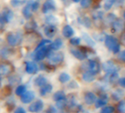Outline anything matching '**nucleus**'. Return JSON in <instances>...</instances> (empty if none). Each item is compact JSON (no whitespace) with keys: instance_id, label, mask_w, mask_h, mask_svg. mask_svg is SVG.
<instances>
[{"instance_id":"9","label":"nucleus","mask_w":125,"mask_h":113,"mask_svg":"<svg viewBox=\"0 0 125 113\" xmlns=\"http://www.w3.org/2000/svg\"><path fill=\"white\" fill-rule=\"evenodd\" d=\"M43 108V103L42 100H36L35 102L31 103L28 108L29 111L30 112H32V113H38L39 112H41Z\"/></svg>"},{"instance_id":"43","label":"nucleus","mask_w":125,"mask_h":113,"mask_svg":"<svg viewBox=\"0 0 125 113\" xmlns=\"http://www.w3.org/2000/svg\"><path fill=\"white\" fill-rule=\"evenodd\" d=\"M0 84H1V80H0Z\"/></svg>"},{"instance_id":"28","label":"nucleus","mask_w":125,"mask_h":113,"mask_svg":"<svg viewBox=\"0 0 125 113\" xmlns=\"http://www.w3.org/2000/svg\"><path fill=\"white\" fill-rule=\"evenodd\" d=\"M26 92V87L24 85H19L16 89V94L17 95H22Z\"/></svg>"},{"instance_id":"41","label":"nucleus","mask_w":125,"mask_h":113,"mask_svg":"<svg viewBox=\"0 0 125 113\" xmlns=\"http://www.w3.org/2000/svg\"><path fill=\"white\" fill-rule=\"evenodd\" d=\"M72 1H73L74 2H75V3H77V2H80V1H81V0H72Z\"/></svg>"},{"instance_id":"21","label":"nucleus","mask_w":125,"mask_h":113,"mask_svg":"<svg viewBox=\"0 0 125 113\" xmlns=\"http://www.w3.org/2000/svg\"><path fill=\"white\" fill-rule=\"evenodd\" d=\"M52 90V86L49 84H46L44 86L41 87V89H40V94L41 95H46L48 93H50Z\"/></svg>"},{"instance_id":"32","label":"nucleus","mask_w":125,"mask_h":113,"mask_svg":"<svg viewBox=\"0 0 125 113\" xmlns=\"http://www.w3.org/2000/svg\"><path fill=\"white\" fill-rule=\"evenodd\" d=\"M110 81L113 84L115 83L116 81H118V75L117 74L116 72L113 73H110Z\"/></svg>"},{"instance_id":"2","label":"nucleus","mask_w":125,"mask_h":113,"mask_svg":"<svg viewBox=\"0 0 125 113\" xmlns=\"http://www.w3.org/2000/svg\"><path fill=\"white\" fill-rule=\"evenodd\" d=\"M49 62L52 64H57L63 61L64 55L61 52H54V50H50L47 55Z\"/></svg>"},{"instance_id":"44","label":"nucleus","mask_w":125,"mask_h":113,"mask_svg":"<svg viewBox=\"0 0 125 113\" xmlns=\"http://www.w3.org/2000/svg\"><path fill=\"white\" fill-rule=\"evenodd\" d=\"M0 25H1V24H0ZM0 27H1V26H0Z\"/></svg>"},{"instance_id":"35","label":"nucleus","mask_w":125,"mask_h":113,"mask_svg":"<svg viewBox=\"0 0 125 113\" xmlns=\"http://www.w3.org/2000/svg\"><path fill=\"white\" fill-rule=\"evenodd\" d=\"M25 0H12L11 1V5L13 7H16V6H19L21 4H23Z\"/></svg>"},{"instance_id":"20","label":"nucleus","mask_w":125,"mask_h":113,"mask_svg":"<svg viewBox=\"0 0 125 113\" xmlns=\"http://www.w3.org/2000/svg\"><path fill=\"white\" fill-rule=\"evenodd\" d=\"M83 79L86 82H91L95 79V74L90 71H86L83 75Z\"/></svg>"},{"instance_id":"19","label":"nucleus","mask_w":125,"mask_h":113,"mask_svg":"<svg viewBox=\"0 0 125 113\" xmlns=\"http://www.w3.org/2000/svg\"><path fill=\"white\" fill-rule=\"evenodd\" d=\"M53 99L54 100H55L56 102L60 101V100H66V94L64 93V92L62 91H57V92H55L53 95Z\"/></svg>"},{"instance_id":"37","label":"nucleus","mask_w":125,"mask_h":113,"mask_svg":"<svg viewBox=\"0 0 125 113\" xmlns=\"http://www.w3.org/2000/svg\"><path fill=\"white\" fill-rule=\"evenodd\" d=\"M118 58L123 62H125V50L122 51L119 55H118Z\"/></svg>"},{"instance_id":"11","label":"nucleus","mask_w":125,"mask_h":113,"mask_svg":"<svg viewBox=\"0 0 125 113\" xmlns=\"http://www.w3.org/2000/svg\"><path fill=\"white\" fill-rule=\"evenodd\" d=\"M35 98V93L32 91L25 92L21 97V100L24 103H28L33 100Z\"/></svg>"},{"instance_id":"24","label":"nucleus","mask_w":125,"mask_h":113,"mask_svg":"<svg viewBox=\"0 0 125 113\" xmlns=\"http://www.w3.org/2000/svg\"><path fill=\"white\" fill-rule=\"evenodd\" d=\"M113 26L114 30H115L116 32H119V31L122 30V29H123V27H124V23H123V22H122L121 19H118V20L115 21V22H113Z\"/></svg>"},{"instance_id":"4","label":"nucleus","mask_w":125,"mask_h":113,"mask_svg":"<svg viewBox=\"0 0 125 113\" xmlns=\"http://www.w3.org/2000/svg\"><path fill=\"white\" fill-rule=\"evenodd\" d=\"M50 50H51V49L49 48V46H44L39 49L35 50L34 59L35 61H42L46 56H47V55Z\"/></svg>"},{"instance_id":"13","label":"nucleus","mask_w":125,"mask_h":113,"mask_svg":"<svg viewBox=\"0 0 125 113\" xmlns=\"http://www.w3.org/2000/svg\"><path fill=\"white\" fill-rule=\"evenodd\" d=\"M57 33V28L54 25H49L44 28V33L48 38H53Z\"/></svg>"},{"instance_id":"23","label":"nucleus","mask_w":125,"mask_h":113,"mask_svg":"<svg viewBox=\"0 0 125 113\" xmlns=\"http://www.w3.org/2000/svg\"><path fill=\"white\" fill-rule=\"evenodd\" d=\"M107 97L102 96L95 102V106L96 108H100L104 106L107 103Z\"/></svg>"},{"instance_id":"39","label":"nucleus","mask_w":125,"mask_h":113,"mask_svg":"<svg viewBox=\"0 0 125 113\" xmlns=\"http://www.w3.org/2000/svg\"><path fill=\"white\" fill-rule=\"evenodd\" d=\"M14 113H26V111L24 110V108L22 107H19L16 109L15 112Z\"/></svg>"},{"instance_id":"17","label":"nucleus","mask_w":125,"mask_h":113,"mask_svg":"<svg viewBox=\"0 0 125 113\" xmlns=\"http://www.w3.org/2000/svg\"><path fill=\"white\" fill-rule=\"evenodd\" d=\"M62 35H63V36L66 38H71L73 36L74 31L70 25H65L63 27V28H62Z\"/></svg>"},{"instance_id":"26","label":"nucleus","mask_w":125,"mask_h":113,"mask_svg":"<svg viewBox=\"0 0 125 113\" xmlns=\"http://www.w3.org/2000/svg\"><path fill=\"white\" fill-rule=\"evenodd\" d=\"M83 40L90 46H94L95 45V42L94 41V40L87 34V33H83Z\"/></svg>"},{"instance_id":"33","label":"nucleus","mask_w":125,"mask_h":113,"mask_svg":"<svg viewBox=\"0 0 125 113\" xmlns=\"http://www.w3.org/2000/svg\"><path fill=\"white\" fill-rule=\"evenodd\" d=\"M114 112V108L113 106H107L103 108L100 113H113Z\"/></svg>"},{"instance_id":"30","label":"nucleus","mask_w":125,"mask_h":113,"mask_svg":"<svg viewBox=\"0 0 125 113\" xmlns=\"http://www.w3.org/2000/svg\"><path fill=\"white\" fill-rule=\"evenodd\" d=\"M92 3V0H81L80 5L83 8H88L91 6Z\"/></svg>"},{"instance_id":"36","label":"nucleus","mask_w":125,"mask_h":113,"mask_svg":"<svg viewBox=\"0 0 125 113\" xmlns=\"http://www.w3.org/2000/svg\"><path fill=\"white\" fill-rule=\"evenodd\" d=\"M118 110L122 112V113H125V101H121L119 105H118Z\"/></svg>"},{"instance_id":"6","label":"nucleus","mask_w":125,"mask_h":113,"mask_svg":"<svg viewBox=\"0 0 125 113\" xmlns=\"http://www.w3.org/2000/svg\"><path fill=\"white\" fill-rule=\"evenodd\" d=\"M86 70L87 71H90L91 73H93L94 74H97L99 72L100 70V66L99 64L94 60H90L88 61L86 64Z\"/></svg>"},{"instance_id":"7","label":"nucleus","mask_w":125,"mask_h":113,"mask_svg":"<svg viewBox=\"0 0 125 113\" xmlns=\"http://www.w3.org/2000/svg\"><path fill=\"white\" fill-rule=\"evenodd\" d=\"M102 69L107 73H113L117 72V70H118L117 66L111 61H107V62H105L104 63H103Z\"/></svg>"},{"instance_id":"12","label":"nucleus","mask_w":125,"mask_h":113,"mask_svg":"<svg viewBox=\"0 0 125 113\" xmlns=\"http://www.w3.org/2000/svg\"><path fill=\"white\" fill-rule=\"evenodd\" d=\"M70 52L76 59H77L78 60H80V61L85 60L87 57L86 54L83 51L80 50V49H71Z\"/></svg>"},{"instance_id":"22","label":"nucleus","mask_w":125,"mask_h":113,"mask_svg":"<svg viewBox=\"0 0 125 113\" xmlns=\"http://www.w3.org/2000/svg\"><path fill=\"white\" fill-rule=\"evenodd\" d=\"M34 83H35V84L36 86L43 87V86H44L45 84H46L47 80H46V78L43 75H39V76H38V77L35 79Z\"/></svg>"},{"instance_id":"5","label":"nucleus","mask_w":125,"mask_h":113,"mask_svg":"<svg viewBox=\"0 0 125 113\" xmlns=\"http://www.w3.org/2000/svg\"><path fill=\"white\" fill-rule=\"evenodd\" d=\"M56 10V5L54 0H46L42 7V12L43 13H49Z\"/></svg>"},{"instance_id":"1","label":"nucleus","mask_w":125,"mask_h":113,"mask_svg":"<svg viewBox=\"0 0 125 113\" xmlns=\"http://www.w3.org/2000/svg\"><path fill=\"white\" fill-rule=\"evenodd\" d=\"M104 44L105 46L113 53H118L120 50V44L118 41L112 36H106Z\"/></svg>"},{"instance_id":"18","label":"nucleus","mask_w":125,"mask_h":113,"mask_svg":"<svg viewBox=\"0 0 125 113\" xmlns=\"http://www.w3.org/2000/svg\"><path fill=\"white\" fill-rule=\"evenodd\" d=\"M49 46L52 50H54V51L58 50L62 46V41L61 38H57L53 42H52Z\"/></svg>"},{"instance_id":"34","label":"nucleus","mask_w":125,"mask_h":113,"mask_svg":"<svg viewBox=\"0 0 125 113\" xmlns=\"http://www.w3.org/2000/svg\"><path fill=\"white\" fill-rule=\"evenodd\" d=\"M80 38H78V37H74V38H72L71 40H70V43L74 45V46H77L80 44Z\"/></svg>"},{"instance_id":"3","label":"nucleus","mask_w":125,"mask_h":113,"mask_svg":"<svg viewBox=\"0 0 125 113\" xmlns=\"http://www.w3.org/2000/svg\"><path fill=\"white\" fill-rule=\"evenodd\" d=\"M21 41L22 36L19 33H10L7 36V41L12 47L19 45Z\"/></svg>"},{"instance_id":"29","label":"nucleus","mask_w":125,"mask_h":113,"mask_svg":"<svg viewBox=\"0 0 125 113\" xmlns=\"http://www.w3.org/2000/svg\"><path fill=\"white\" fill-rule=\"evenodd\" d=\"M124 92L122 91V90H120V89H118V90H116V91H115L114 92H113V98L115 99V100H119L123 95H124Z\"/></svg>"},{"instance_id":"38","label":"nucleus","mask_w":125,"mask_h":113,"mask_svg":"<svg viewBox=\"0 0 125 113\" xmlns=\"http://www.w3.org/2000/svg\"><path fill=\"white\" fill-rule=\"evenodd\" d=\"M118 83H119V84H120L122 87L125 88V77L120 78V79L118 80Z\"/></svg>"},{"instance_id":"8","label":"nucleus","mask_w":125,"mask_h":113,"mask_svg":"<svg viewBox=\"0 0 125 113\" xmlns=\"http://www.w3.org/2000/svg\"><path fill=\"white\" fill-rule=\"evenodd\" d=\"M13 18V13L10 10H5L2 13H0V24L3 25L9 22Z\"/></svg>"},{"instance_id":"10","label":"nucleus","mask_w":125,"mask_h":113,"mask_svg":"<svg viewBox=\"0 0 125 113\" xmlns=\"http://www.w3.org/2000/svg\"><path fill=\"white\" fill-rule=\"evenodd\" d=\"M13 70L12 66L9 64L4 63L0 64V76H6L11 73Z\"/></svg>"},{"instance_id":"14","label":"nucleus","mask_w":125,"mask_h":113,"mask_svg":"<svg viewBox=\"0 0 125 113\" xmlns=\"http://www.w3.org/2000/svg\"><path fill=\"white\" fill-rule=\"evenodd\" d=\"M38 70V67L33 62H28L26 64V72L28 74H35Z\"/></svg>"},{"instance_id":"15","label":"nucleus","mask_w":125,"mask_h":113,"mask_svg":"<svg viewBox=\"0 0 125 113\" xmlns=\"http://www.w3.org/2000/svg\"><path fill=\"white\" fill-rule=\"evenodd\" d=\"M84 100L87 105H92L96 101V95L91 92H88L85 95Z\"/></svg>"},{"instance_id":"40","label":"nucleus","mask_w":125,"mask_h":113,"mask_svg":"<svg viewBox=\"0 0 125 113\" xmlns=\"http://www.w3.org/2000/svg\"><path fill=\"white\" fill-rule=\"evenodd\" d=\"M47 112H48V113H55L56 111H55L54 108H53L52 106H51V107L47 110Z\"/></svg>"},{"instance_id":"25","label":"nucleus","mask_w":125,"mask_h":113,"mask_svg":"<svg viewBox=\"0 0 125 113\" xmlns=\"http://www.w3.org/2000/svg\"><path fill=\"white\" fill-rule=\"evenodd\" d=\"M71 79V77L70 75L68 74V73H62L60 75H59V81L61 82V83H66L68 82L69 80Z\"/></svg>"},{"instance_id":"27","label":"nucleus","mask_w":125,"mask_h":113,"mask_svg":"<svg viewBox=\"0 0 125 113\" xmlns=\"http://www.w3.org/2000/svg\"><path fill=\"white\" fill-rule=\"evenodd\" d=\"M115 0H105L104 3V8L106 11L110 10L114 5Z\"/></svg>"},{"instance_id":"16","label":"nucleus","mask_w":125,"mask_h":113,"mask_svg":"<svg viewBox=\"0 0 125 113\" xmlns=\"http://www.w3.org/2000/svg\"><path fill=\"white\" fill-rule=\"evenodd\" d=\"M33 11H32V2H30L29 3H27V5L23 8L22 10V13L24 15V16L26 18V19H30L31 18L32 16V13Z\"/></svg>"},{"instance_id":"42","label":"nucleus","mask_w":125,"mask_h":113,"mask_svg":"<svg viewBox=\"0 0 125 113\" xmlns=\"http://www.w3.org/2000/svg\"><path fill=\"white\" fill-rule=\"evenodd\" d=\"M124 19H125V11H124Z\"/></svg>"},{"instance_id":"31","label":"nucleus","mask_w":125,"mask_h":113,"mask_svg":"<svg viewBox=\"0 0 125 113\" xmlns=\"http://www.w3.org/2000/svg\"><path fill=\"white\" fill-rule=\"evenodd\" d=\"M51 43H52V42H51V41H50V40H48V39H43V40L40 42V44L38 45V47H36V49H35V50L39 49V48H41V47H44V46L49 45Z\"/></svg>"}]
</instances>
